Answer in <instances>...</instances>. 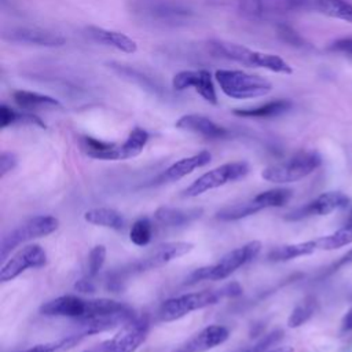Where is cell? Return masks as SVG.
I'll return each instance as SVG.
<instances>
[{
  "mask_svg": "<svg viewBox=\"0 0 352 352\" xmlns=\"http://www.w3.org/2000/svg\"><path fill=\"white\" fill-rule=\"evenodd\" d=\"M242 293H243V289L238 282H230L221 286L220 289L201 290V292L187 293V294L169 298L162 302L158 314L161 320L170 322V320L180 319L192 311H197L209 305H214L220 302L223 298L238 297Z\"/></svg>",
  "mask_w": 352,
  "mask_h": 352,
  "instance_id": "1",
  "label": "cell"
},
{
  "mask_svg": "<svg viewBox=\"0 0 352 352\" xmlns=\"http://www.w3.org/2000/svg\"><path fill=\"white\" fill-rule=\"evenodd\" d=\"M208 44H209L210 52H213L214 55L238 62L241 65H245L249 67H263L270 72L280 73V74L293 73L292 66L278 55L256 51L245 45L224 41V40H212Z\"/></svg>",
  "mask_w": 352,
  "mask_h": 352,
  "instance_id": "2",
  "label": "cell"
},
{
  "mask_svg": "<svg viewBox=\"0 0 352 352\" xmlns=\"http://www.w3.org/2000/svg\"><path fill=\"white\" fill-rule=\"evenodd\" d=\"M261 250V243L258 241L248 242L246 245L228 252L216 264L205 265L194 270L186 279L187 285H194L201 280H223L228 278L238 268L250 263Z\"/></svg>",
  "mask_w": 352,
  "mask_h": 352,
  "instance_id": "3",
  "label": "cell"
},
{
  "mask_svg": "<svg viewBox=\"0 0 352 352\" xmlns=\"http://www.w3.org/2000/svg\"><path fill=\"white\" fill-rule=\"evenodd\" d=\"M214 77L221 92L232 99H253L264 96L272 89L271 81L243 70L219 69L216 70Z\"/></svg>",
  "mask_w": 352,
  "mask_h": 352,
  "instance_id": "4",
  "label": "cell"
},
{
  "mask_svg": "<svg viewBox=\"0 0 352 352\" xmlns=\"http://www.w3.org/2000/svg\"><path fill=\"white\" fill-rule=\"evenodd\" d=\"M322 164V157L318 151H298L283 162L267 166L261 172V177L272 183H293L312 173Z\"/></svg>",
  "mask_w": 352,
  "mask_h": 352,
  "instance_id": "5",
  "label": "cell"
},
{
  "mask_svg": "<svg viewBox=\"0 0 352 352\" xmlns=\"http://www.w3.org/2000/svg\"><path fill=\"white\" fill-rule=\"evenodd\" d=\"M249 173V164L245 161H236V162H228L221 166H217L202 176H199L197 180H194L184 191L183 195L187 198L198 197L209 190L221 187L228 183H234L239 179H243Z\"/></svg>",
  "mask_w": 352,
  "mask_h": 352,
  "instance_id": "6",
  "label": "cell"
},
{
  "mask_svg": "<svg viewBox=\"0 0 352 352\" xmlns=\"http://www.w3.org/2000/svg\"><path fill=\"white\" fill-rule=\"evenodd\" d=\"M58 226H59L58 219L48 214L34 216L29 219L26 223L21 224L18 228L12 230L11 232L3 236L1 245H0L1 260H6L7 256L11 253V250H14L21 243L52 234L58 228Z\"/></svg>",
  "mask_w": 352,
  "mask_h": 352,
  "instance_id": "7",
  "label": "cell"
},
{
  "mask_svg": "<svg viewBox=\"0 0 352 352\" xmlns=\"http://www.w3.org/2000/svg\"><path fill=\"white\" fill-rule=\"evenodd\" d=\"M150 322L147 316L133 318L121 326V330L110 340L104 341L100 352H135L147 338Z\"/></svg>",
  "mask_w": 352,
  "mask_h": 352,
  "instance_id": "8",
  "label": "cell"
},
{
  "mask_svg": "<svg viewBox=\"0 0 352 352\" xmlns=\"http://www.w3.org/2000/svg\"><path fill=\"white\" fill-rule=\"evenodd\" d=\"M192 248H194V245L190 242H169L165 245H160V246H157V249H154L146 257L128 265L122 271V274L144 272V271L160 268V267L173 261L175 258H179V257L190 253L192 250Z\"/></svg>",
  "mask_w": 352,
  "mask_h": 352,
  "instance_id": "9",
  "label": "cell"
},
{
  "mask_svg": "<svg viewBox=\"0 0 352 352\" xmlns=\"http://www.w3.org/2000/svg\"><path fill=\"white\" fill-rule=\"evenodd\" d=\"M47 264V253L40 245H29L7 260L0 270V280L15 279L28 268H40Z\"/></svg>",
  "mask_w": 352,
  "mask_h": 352,
  "instance_id": "10",
  "label": "cell"
},
{
  "mask_svg": "<svg viewBox=\"0 0 352 352\" xmlns=\"http://www.w3.org/2000/svg\"><path fill=\"white\" fill-rule=\"evenodd\" d=\"M148 140V132L144 131L143 128H133L126 140L121 144L117 143H107V146L92 155L94 160H103V161H120V160H129L136 155H139L146 143Z\"/></svg>",
  "mask_w": 352,
  "mask_h": 352,
  "instance_id": "11",
  "label": "cell"
},
{
  "mask_svg": "<svg viewBox=\"0 0 352 352\" xmlns=\"http://www.w3.org/2000/svg\"><path fill=\"white\" fill-rule=\"evenodd\" d=\"M348 202H349V198L344 192L327 191V192L320 194L319 197H316L314 201L308 202L307 205L287 213L285 216V220L296 221V220H301V219H305L309 216H324L337 209L346 208Z\"/></svg>",
  "mask_w": 352,
  "mask_h": 352,
  "instance_id": "12",
  "label": "cell"
},
{
  "mask_svg": "<svg viewBox=\"0 0 352 352\" xmlns=\"http://www.w3.org/2000/svg\"><path fill=\"white\" fill-rule=\"evenodd\" d=\"M172 87L176 91L194 88L206 102L217 104V95L212 80V74L206 69L179 72L172 78Z\"/></svg>",
  "mask_w": 352,
  "mask_h": 352,
  "instance_id": "13",
  "label": "cell"
},
{
  "mask_svg": "<svg viewBox=\"0 0 352 352\" xmlns=\"http://www.w3.org/2000/svg\"><path fill=\"white\" fill-rule=\"evenodd\" d=\"M228 337L230 331L227 327L220 324H210L176 346L172 352H205L226 342Z\"/></svg>",
  "mask_w": 352,
  "mask_h": 352,
  "instance_id": "14",
  "label": "cell"
},
{
  "mask_svg": "<svg viewBox=\"0 0 352 352\" xmlns=\"http://www.w3.org/2000/svg\"><path fill=\"white\" fill-rule=\"evenodd\" d=\"M89 300L80 298L77 296H60L44 302L40 307V312L45 316H66L74 319H82L88 315Z\"/></svg>",
  "mask_w": 352,
  "mask_h": 352,
  "instance_id": "15",
  "label": "cell"
},
{
  "mask_svg": "<svg viewBox=\"0 0 352 352\" xmlns=\"http://www.w3.org/2000/svg\"><path fill=\"white\" fill-rule=\"evenodd\" d=\"M4 37L15 43L40 47H60L66 43L62 34L40 28H15L6 33Z\"/></svg>",
  "mask_w": 352,
  "mask_h": 352,
  "instance_id": "16",
  "label": "cell"
},
{
  "mask_svg": "<svg viewBox=\"0 0 352 352\" xmlns=\"http://www.w3.org/2000/svg\"><path fill=\"white\" fill-rule=\"evenodd\" d=\"M176 128L201 135L208 139H223L228 136V131L202 114H184L176 121Z\"/></svg>",
  "mask_w": 352,
  "mask_h": 352,
  "instance_id": "17",
  "label": "cell"
},
{
  "mask_svg": "<svg viewBox=\"0 0 352 352\" xmlns=\"http://www.w3.org/2000/svg\"><path fill=\"white\" fill-rule=\"evenodd\" d=\"M135 318L133 309L122 311L118 314H111V315H102V316H92V318H85V319H78V326L81 334L91 336L102 331L111 330L118 326H124L125 323L131 322Z\"/></svg>",
  "mask_w": 352,
  "mask_h": 352,
  "instance_id": "18",
  "label": "cell"
},
{
  "mask_svg": "<svg viewBox=\"0 0 352 352\" xmlns=\"http://www.w3.org/2000/svg\"><path fill=\"white\" fill-rule=\"evenodd\" d=\"M212 160V155L209 151L204 150L199 151L191 157H186L182 158L179 161H176L175 164H172L169 168H166L160 177L157 179L158 183H170V182H176L187 175H190L191 172H194L198 168H202L205 165H208Z\"/></svg>",
  "mask_w": 352,
  "mask_h": 352,
  "instance_id": "19",
  "label": "cell"
},
{
  "mask_svg": "<svg viewBox=\"0 0 352 352\" xmlns=\"http://www.w3.org/2000/svg\"><path fill=\"white\" fill-rule=\"evenodd\" d=\"M213 7L235 11L249 18H263L275 8V0H208Z\"/></svg>",
  "mask_w": 352,
  "mask_h": 352,
  "instance_id": "20",
  "label": "cell"
},
{
  "mask_svg": "<svg viewBox=\"0 0 352 352\" xmlns=\"http://www.w3.org/2000/svg\"><path fill=\"white\" fill-rule=\"evenodd\" d=\"M204 213L202 208H172L160 206L154 212L157 223L165 227H182L198 220Z\"/></svg>",
  "mask_w": 352,
  "mask_h": 352,
  "instance_id": "21",
  "label": "cell"
},
{
  "mask_svg": "<svg viewBox=\"0 0 352 352\" xmlns=\"http://www.w3.org/2000/svg\"><path fill=\"white\" fill-rule=\"evenodd\" d=\"M87 33L92 40H95L100 44H104L107 47H113L121 52L133 54L138 51L136 41L121 32L110 30V29H104V28H99V26H88Z\"/></svg>",
  "mask_w": 352,
  "mask_h": 352,
  "instance_id": "22",
  "label": "cell"
},
{
  "mask_svg": "<svg viewBox=\"0 0 352 352\" xmlns=\"http://www.w3.org/2000/svg\"><path fill=\"white\" fill-rule=\"evenodd\" d=\"M12 99L18 104L19 109L25 111H34L41 109H60L62 103L48 95L38 94L34 91L18 89L12 92Z\"/></svg>",
  "mask_w": 352,
  "mask_h": 352,
  "instance_id": "23",
  "label": "cell"
},
{
  "mask_svg": "<svg viewBox=\"0 0 352 352\" xmlns=\"http://www.w3.org/2000/svg\"><path fill=\"white\" fill-rule=\"evenodd\" d=\"M290 109H292L290 100L276 99V100H271V102H267V103L256 106V107L235 109L232 113L238 117H245V118H270V117L280 116Z\"/></svg>",
  "mask_w": 352,
  "mask_h": 352,
  "instance_id": "24",
  "label": "cell"
},
{
  "mask_svg": "<svg viewBox=\"0 0 352 352\" xmlns=\"http://www.w3.org/2000/svg\"><path fill=\"white\" fill-rule=\"evenodd\" d=\"M84 219L85 221L94 226H100V227L111 228L116 231H120L125 227V219L122 217V214L110 208L89 209L84 213Z\"/></svg>",
  "mask_w": 352,
  "mask_h": 352,
  "instance_id": "25",
  "label": "cell"
},
{
  "mask_svg": "<svg viewBox=\"0 0 352 352\" xmlns=\"http://www.w3.org/2000/svg\"><path fill=\"white\" fill-rule=\"evenodd\" d=\"M315 250H318L316 239L298 242V243H290V245H282V246L272 249L268 253V260L270 261H287V260H292L296 257L311 254Z\"/></svg>",
  "mask_w": 352,
  "mask_h": 352,
  "instance_id": "26",
  "label": "cell"
},
{
  "mask_svg": "<svg viewBox=\"0 0 352 352\" xmlns=\"http://www.w3.org/2000/svg\"><path fill=\"white\" fill-rule=\"evenodd\" d=\"M263 209H265L264 205L258 201L257 197H254L249 201H245V202H241V204H236L232 206H227V208L219 210L216 213V219H219L221 221H235V220L249 217Z\"/></svg>",
  "mask_w": 352,
  "mask_h": 352,
  "instance_id": "27",
  "label": "cell"
},
{
  "mask_svg": "<svg viewBox=\"0 0 352 352\" xmlns=\"http://www.w3.org/2000/svg\"><path fill=\"white\" fill-rule=\"evenodd\" d=\"M14 124H29V125H37L40 128H45V124L38 118L37 116L32 114L30 111L21 113L16 111L7 104L0 106V126L7 128Z\"/></svg>",
  "mask_w": 352,
  "mask_h": 352,
  "instance_id": "28",
  "label": "cell"
},
{
  "mask_svg": "<svg viewBox=\"0 0 352 352\" xmlns=\"http://www.w3.org/2000/svg\"><path fill=\"white\" fill-rule=\"evenodd\" d=\"M316 8L327 16L352 23V4L346 0H316Z\"/></svg>",
  "mask_w": 352,
  "mask_h": 352,
  "instance_id": "29",
  "label": "cell"
},
{
  "mask_svg": "<svg viewBox=\"0 0 352 352\" xmlns=\"http://www.w3.org/2000/svg\"><path fill=\"white\" fill-rule=\"evenodd\" d=\"M349 243H352V221H349L336 232L316 239L318 249L322 250H334Z\"/></svg>",
  "mask_w": 352,
  "mask_h": 352,
  "instance_id": "30",
  "label": "cell"
},
{
  "mask_svg": "<svg viewBox=\"0 0 352 352\" xmlns=\"http://www.w3.org/2000/svg\"><path fill=\"white\" fill-rule=\"evenodd\" d=\"M315 309H316V300H315V297H312V296L305 297L292 311V314H290V316L287 319V326L290 329L300 327L301 324H304L305 322H308L312 318Z\"/></svg>",
  "mask_w": 352,
  "mask_h": 352,
  "instance_id": "31",
  "label": "cell"
},
{
  "mask_svg": "<svg viewBox=\"0 0 352 352\" xmlns=\"http://www.w3.org/2000/svg\"><path fill=\"white\" fill-rule=\"evenodd\" d=\"M84 337H85L84 334L77 333V334L67 336V337H63V338L52 341V342H45V344L34 345V346H32L29 349L21 351V352H66V351L72 349L73 346H76L77 344H80Z\"/></svg>",
  "mask_w": 352,
  "mask_h": 352,
  "instance_id": "32",
  "label": "cell"
},
{
  "mask_svg": "<svg viewBox=\"0 0 352 352\" xmlns=\"http://www.w3.org/2000/svg\"><path fill=\"white\" fill-rule=\"evenodd\" d=\"M153 236V224L147 217L136 220L129 231V239L136 246H146L150 243Z\"/></svg>",
  "mask_w": 352,
  "mask_h": 352,
  "instance_id": "33",
  "label": "cell"
},
{
  "mask_svg": "<svg viewBox=\"0 0 352 352\" xmlns=\"http://www.w3.org/2000/svg\"><path fill=\"white\" fill-rule=\"evenodd\" d=\"M283 336H285L283 330H280V329L272 330V331L264 334L254 345L249 346L248 349H245V351H242V352H267V351H270L272 346H275L276 344H279V342L282 341Z\"/></svg>",
  "mask_w": 352,
  "mask_h": 352,
  "instance_id": "34",
  "label": "cell"
},
{
  "mask_svg": "<svg viewBox=\"0 0 352 352\" xmlns=\"http://www.w3.org/2000/svg\"><path fill=\"white\" fill-rule=\"evenodd\" d=\"M106 261V248L103 245H96L92 248L88 256V276L94 278L99 274Z\"/></svg>",
  "mask_w": 352,
  "mask_h": 352,
  "instance_id": "35",
  "label": "cell"
},
{
  "mask_svg": "<svg viewBox=\"0 0 352 352\" xmlns=\"http://www.w3.org/2000/svg\"><path fill=\"white\" fill-rule=\"evenodd\" d=\"M327 51L352 56V37H341V38L331 41L327 47Z\"/></svg>",
  "mask_w": 352,
  "mask_h": 352,
  "instance_id": "36",
  "label": "cell"
},
{
  "mask_svg": "<svg viewBox=\"0 0 352 352\" xmlns=\"http://www.w3.org/2000/svg\"><path fill=\"white\" fill-rule=\"evenodd\" d=\"M278 33H279V36L282 37L283 41H286V43H289L292 45H296V47H302L304 45V40L290 26H286V25L279 26Z\"/></svg>",
  "mask_w": 352,
  "mask_h": 352,
  "instance_id": "37",
  "label": "cell"
},
{
  "mask_svg": "<svg viewBox=\"0 0 352 352\" xmlns=\"http://www.w3.org/2000/svg\"><path fill=\"white\" fill-rule=\"evenodd\" d=\"M16 155L10 151H4L0 155V177H4L8 172H11L16 166Z\"/></svg>",
  "mask_w": 352,
  "mask_h": 352,
  "instance_id": "38",
  "label": "cell"
},
{
  "mask_svg": "<svg viewBox=\"0 0 352 352\" xmlns=\"http://www.w3.org/2000/svg\"><path fill=\"white\" fill-rule=\"evenodd\" d=\"M74 290L78 293H82V294H92V293H95L96 287L91 279H78L74 283Z\"/></svg>",
  "mask_w": 352,
  "mask_h": 352,
  "instance_id": "39",
  "label": "cell"
},
{
  "mask_svg": "<svg viewBox=\"0 0 352 352\" xmlns=\"http://www.w3.org/2000/svg\"><path fill=\"white\" fill-rule=\"evenodd\" d=\"M341 330L342 331H351L352 330V308H349L346 311V314L342 318L341 322Z\"/></svg>",
  "mask_w": 352,
  "mask_h": 352,
  "instance_id": "40",
  "label": "cell"
},
{
  "mask_svg": "<svg viewBox=\"0 0 352 352\" xmlns=\"http://www.w3.org/2000/svg\"><path fill=\"white\" fill-rule=\"evenodd\" d=\"M344 264H352V250H349L346 254H344L337 265L340 267V265H344Z\"/></svg>",
  "mask_w": 352,
  "mask_h": 352,
  "instance_id": "41",
  "label": "cell"
},
{
  "mask_svg": "<svg viewBox=\"0 0 352 352\" xmlns=\"http://www.w3.org/2000/svg\"><path fill=\"white\" fill-rule=\"evenodd\" d=\"M293 351H294V349H293L292 346L286 345V346H278V348L270 349V351H267V352H293Z\"/></svg>",
  "mask_w": 352,
  "mask_h": 352,
  "instance_id": "42",
  "label": "cell"
}]
</instances>
